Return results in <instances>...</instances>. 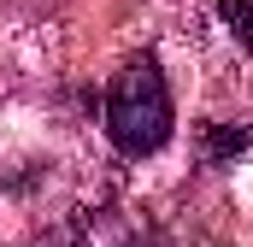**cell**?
Segmentation results:
<instances>
[{
	"instance_id": "6da1fadb",
	"label": "cell",
	"mask_w": 253,
	"mask_h": 247,
	"mask_svg": "<svg viewBox=\"0 0 253 247\" xmlns=\"http://www.w3.org/2000/svg\"><path fill=\"white\" fill-rule=\"evenodd\" d=\"M171 88H165V71L153 53H135V59L112 77L106 88V135L124 159H153L165 141H171Z\"/></svg>"
},
{
	"instance_id": "7a4b0ae2",
	"label": "cell",
	"mask_w": 253,
	"mask_h": 247,
	"mask_svg": "<svg viewBox=\"0 0 253 247\" xmlns=\"http://www.w3.org/2000/svg\"><path fill=\"white\" fill-rule=\"evenodd\" d=\"M53 247H159L153 230L141 218H124V212H77L59 230Z\"/></svg>"
},
{
	"instance_id": "3957f363",
	"label": "cell",
	"mask_w": 253,
	"mask_h": 247,
	"mask_svg": "<svg viewBox=\"0 0 253 247\" xmlns=\"http://www.w3.org/2000/svg\"><path fill=\"white\" fill-rule=\"evenodd\" d=\"M248 147H253V129H248V124H212L206 141H200V159H206V165H230V159L248 153Z\"/></svg>"
},
{
	"instance_id": "277c9868",
	"label": "cell",
	"mask_w": 253,
	"mask_h": 247,
	"mask_svg": "<svg viewBox=\"0 0 253 247\" xmlns=\"http://www.w3.org/2000/svg\"><path fill=\"white\" fill-rule=\"evenodd\" d=\"M218 18L230 24V36L242 47H253V0H218Z\"/></svg>"
}]
</instances>
